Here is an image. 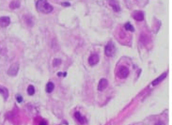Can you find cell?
<instances>
[{
	"label": "cell",
	"instance_id": "cell-1",
	"mask_svg": "<svg viewBox=\"0 0 172 125\" xmlns=\"http://www.w3.org/2000/svg\"><path fill=\"white\" fill-rule=\"evenodd\" d=\"M36 8L40 12H42L45 14L52 12L54 10L53 6L50 5L47 0H38L36 3Z\"/></svg>",
	"mask_w": 172,
	"mask_h": 125
},
{
	"label": "cell",
	"instance_id": "cell-2",
	"mask_svg": "<svg viewBox=\"0 0 172 125\" xmlns=\"http://www.w3.org/2000/svg\"><path fill=\"white\" fill-rule=\"evenodd\" d=\"M129 73L130 71L128 67H126L124 65H121L118 68L117 71H116V74H117V76L119 79H124L129 75Z\"/></svg>",
	"mask_w": 172,
	"mask_h": 125
},
{
	"label": "cell",
	"instance_id": "cell-3",
	"mask_svg": "<svg viewBox=\"0 0 172 125\" xmlns=\"http://www.w3.org/2000/svg\"><path fill=\"white\" fill-rule=\"evenodd\" d=\"M116 52V47L113 43V41H109L106 46V49H104V53H106V55L107 56H112Z\"/></svg>",
	"mask_w": 172,
	"mask_h": 125
},
{
	"label": "cell",
	"instance_id": "cell-4",
	"mask_svg": "<svg viewBox=\"0 0 172 125\" xmlns=\"http://www.w3.org/2000/svg\"><path fill=\"white\" fill-rule=\"evenodd\" d=\"M19 63H13L12 66L10 67V69L8 71V73L10 76H15L18 73V71H19Z\"/></svg>",
	"mask_w": 172,
	"mask_h": 125
},
{
	"label": "cell",
	"instance_id": "cell-5",
	"mask_svg": "<svg viewBox=\"0 0 172 125\" xmlns=\"http://www.w3.org/2000/svg\"><path fill=\"white\" fill-rule=\"evenodd\" d=\"M133 18L137 22H141L144 20V12L141 10H137V11H134V12L132 14Z\"/></svg>",
	"mask_w": 172,
	"mask_h": 125
},
{
	"label": "cell",
	"instance_id": "cell-6",
	"mask_svg": "<svg viewBox=\"0 0 172 125\" xmlns=\"http://www.w3.org/2000/svg\"><path fill=\"white\" fill-rule=\"evenodd\" d=\"M99 60H100V58H99V56L97 55V54H92L88 58V64L90 66H94V65H96L97 63L99 62Z\"/></svg>",
	"mask_w": 172,
	"mask_h": 125
},
{
	"label": "cell",
	"instance_id": "cell-7",
	"mask_svg": "<svg viewBox=\"0 0 172 125\" xmlns=\"http://www.w3.org/2000/svg\"><path fill=\"white\" fill-rule=\"evenodd\" d=\"M74 118H75V120H77V122H79L80 124H82V125L87 123V119H86L84 116H82L80 112H75V113H74Z\"/></svg>",
	"mask_w": 172,
	"mask_h": 125
},
{
	"label": "cell",
	"instance_id": "cell-8",
	"mask_svg": "<svg viewBox=\"0 0 172 125\" xmlns=\"http://www.w3.org/2000/svg\"><path fill=\"white\" fill-rule=\"evenodd\" d=\"M107 86H108V81L106 80V78H102L100 80L99 84H98V90H100V91H103V90H104L107 88Z\"/></svg>",
	"mask_w": 172,
	"mask_h": 125
},
{
	"label": "cell",
	"instance_id": "cell-9",
	"mask_svg": "<svg viewBox=\"0 0 172 125\" xmlns=\"http://www.w3.org/2000/svg\"><path fill=\"white\" fill-rule=\"evenodd\" d=\"M10 24V19L9 16H2L0 17V26L6 27Z\"/></svg>",
	"mask_w": 172,
	"mask_h": 125
},
{
	"label": "cell",
	"instance_id": "cell-10",
	"mask_svg": "<svg viewBox=\"0 0 172 125\" xmlns=\"http://www.w3.org/2000/svg\"><path fill=\"white\" fill-rule=\"evenodd\" d=\"M109 5L112 7V9H113L116 12H119V11L121 10V7H119V4L117 0H109Z\"/></svg>",
	"mask_w": 172,
	"mask_h": 125
},
{
	"label": "cell",
	"instance_id": "cell-11",
	"mask_svg": "<svg viewBox=\"0 0 172 125\" xmlns=\"http://www.w3.org/2000/svg\"><path fill=\"white\" fill-rule=\"evenodd\" d=\"M167 71L166 73H164L163 74H161L159 77H157L154 81H152V83H151V86H157V85H159L161 82H162L164 78L167 77Z\"/></svg>",
	"mask_w": 172,
	"mask_h": 125
},
{
	"label": "cell",
	"instance_id": "cell-12",
	"mask_svg": "<svg viewBox=\"0 0 172 125\" xmlns=\"http://www.w3.org/2000/svg\"><path fill=\"white\" fill-rule=\"evenodd\" d=\"M0 94L4 97V99H8V97H9L8 89L5 88V87H3V86H0Z\"/></svg>",
	"mask_w": 172,
	"mask_h": 125
},
{
	"label": "cell",
	"instance_id": "cell-13",
	"mask_svg": "<svg viewBox=\"0 0 172 125\" xmlns=\"http://www.w3.org/2000/svg\"><path fill=\"white\" fill-rule=\"evenodd\" d=\"M20 6H21V3L19 0H13V1L10 3V8L12 10H16L18 8H20Z\"/></svg>",
	"mask_w": 172,
	"mask_h": 125
},
{
	"label": "cell",
	"instance_id": "cell-14",
	"mask_svg": "<svg viewBox=\"0 0 172 125\" xmlns=\"http://www.w3.org/2000/svg\"><path fill=\"white\" fill-rule=\"evenodd\" d=\"M55 89V85L53 82H48L47 85H46V88H45V90L47 93H51L52 91L54 90Z\"/></svg>",
	"mask_w": 172,
	"mask_h": 125
},
{
	"label": "cell",
	"instance_id": "cell-15",
	"mask_svg": "<svg viewBox=\"0 0 172 125\" xmlns=\"http://www.w3.org/2000/svg\"><path fill=\"white\" fill-rule=\"evenodd\" d=\"M25 24H27L28 26H32L33 25V19L31 16H28V15H27V16H25Z\"/></svg>",
	"mask_w": 172,
	"mask_h": 125
},
{
	"label": "cell",
	"instance_id": "cell-16",
	"mask_svg": "<svg viewBox=\"0 0 172 125\" xmlns=\"http://www.w3.org/2000/svg\"><path fill=\"white\" fill-rule=\"evenodd\" d=\"M124 28L126 30H128V31H131V32H134V26L130 24V23H126V24L124 25Z\"/></svg>",
	"mask_w": 172,
	"mask_h": 125
},
{
	"label": "cell",
	"instance_id": "cell-17",
	"mask_svg": "<svg viewBox=\"0 0 172 125\" xmlns=\"http://www.w3.org/2000/svg\"><path fill=\"white\" fill-rule=\"evenodd\" d=\"M27 93L29 94V95H33V94L35 93V88H34V86H32V85H29V86H28V88H27Z\"/></svg>",
	"mask_w": 172,
	"mask_h": 125
},
{
	"label": "cell",
	"instance_id": "cell-18",
	"mask_svg": "<svg viewBox=\"0 0 172 125\" xmlns=\"http://www.w3.org/2000/svg\"><path fill=\"white\" fill-rule=\"evenodd\" d=\"M62 63V60L60 58H55L53 60V66L54 67H58Z\"/></svg>",
	"mask_w": 172,
	"mask_h": 125
},
{
	"label": "cell",
	"instance_id": "cell-19",
	"mask_svg": "<svg viewBox=\"0 0 172 125\" xmlns=\"http://www.w3.org/2000/svg\"><path fill=\"white\" fill-rule=\"evenodd\" d=\"M16 100L18 103H21L22 101H23V97H22V95H20V94H17L16 95Z\"/></svg>",
	"mask_w": 172,
	"mask_h": 125
},
{
	"label": "cell",
	"instance_id": "cell-20",
	"mask_svg": "<svg viewBox=\"0 0 172 125\" xmlns=\"http://www.w3.org/2000/svg\"><path fill=\"white\" fill-rule=\"evenodd\" d=\"M39 125H48V124H47V122H46V120H40V122H39Z\"/></svg>",
	"mask_w": 172,
	"mask_h": 125
},
{
	"label": "cell",
	"instance_id": "cell-21",
	"mask_svg": "<svg viewBox=\"0 0 172 125\" xmlns=\"http://www.w3.org/2000/svg\"><path fill=\"white\" fill-rule=\"evenodd\" d=\"M61 5H62L63 7H70L71 4H70L69 2H63V3H61Z\"/></svg>",
	"mask_w": 172,
	"mask_h": 125
},
{
	"label": "cell",
	"instance_id": "cell-22",
	"mask_svg": "<svg viewBox=\"0 0 172 125\" xmlns=\"http://www.w3.org/2000/svg\"><path fill=\"white\" fill-rule=\"evenodd\" d=\"M58 76H65V75H66V73H58Z\"/></svg>",
	"mask_w": 172,
	"mask_h": 125
},
{
	"label": "cell",
	"instance_id": "cell-23",
	"mask_svg": "<svg viewBox=\"0 0 172 125\" xmlns=\"http://www.w3.org/2000/svg\"><path fill=\"white\" fill-rule=\"evenodd\" d=\"M155 125H164V124L163 122H157Z\"/></svg>",
	"mask_w": 172,
	"mask_h": 125
}]
</instances>
